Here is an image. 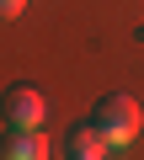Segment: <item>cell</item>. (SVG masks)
I'll return each mask as SVG.
<instances>
[{
    "label": "cell",
    "mask_w": 144,
    "mask_h": 160,
    "mask_svg": "<svg viewBox=\"0 0 144 160\" xmlns=\"http://www.w3.org/2000/svg\"><path fill=\"white\" fill-rule=\"evenodd\" d=\"M64 155H75V160H102L112 155V139L96 128V123H75V133H69V149Z\"/></svg>",
    "instance_id": "4"
},
{
    "label": "cell",
    "mask_w": 144,
    "mask_h": 160,
    "mask_svg": "<svg viewBox=\"0 0 144 160\" xmlns=\"http://www.w3.org/2000/svg\"><path fill=\"white\" fill-rule=\"evenodd\" d=\"M22 11H27V0H0V22H16Z\"/></svg>",
    "instance_id": "5"
},
{
    "label": "cell",
    "mask_w": 144,
    "mask_h": 160,
    "mask_svg": "<svg viewBox=\"0 0 144 160\" xmlns=\"http://www.w3.org/2000/svg\"><path fill=\"white\" fill-rule=\"evenodd\" d=\"M0 155L6 160H43L48 139H43V128H11L6 139H0Z\"/></svg>",
    "instance_id": "3"
},
{
    "label": "cell",
    "mask_w": 144,
    "mask_h": 160,
    "mask_svg": "<svg viewBox=\"0 0 144 160\" xmlns=\"http://www.w3.org/2000/svg\"><path fill=\"white\" fill-rule=\"evenodd\" d=\"M96 128L112 139V149H128V144L139 139V128H144V112H139V102H133V96L112 91V96H102V102H96Z\"/></svg>",
    "instance_id": "1"
},
{
    "label": "cell",
    "mask_w": 144,
    "mask_h": 160,
    "mask_svg": "<svg viewBox=\"0 0 144 160\" xmlns=\"http://www.w3.org/2000/svg\"><path fill=\"white\" fill-rule=\"evenodd\" d=\"M0 112H6V123H11V128H43L48 102H43V91H37V86H11L6 96H0Z\"/></svg>",
    "instance_id": "2"
}]
</instances>
